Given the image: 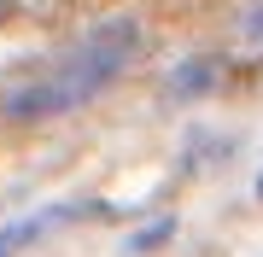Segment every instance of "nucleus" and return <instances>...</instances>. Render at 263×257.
Here are the masks:
<instances>
[{"mask_svg": "<svg viewBox=\"0 0 263 257\" xmlns=\"http://www.w3.org/2000/svg\"><path fill=\"white\" fill-rule=\"evenodd\" d=\"M135 58H141V24L135 18H105L59 58L47 76L24 82L18 94L6 100V111L24 117V123H35V117H65L76 105H88L94 94H105Z\"/></svg>", "mask_w": 263, "mask_h": 257, "instance_id": "obj_1", "label": "nucleus"}, {"mask_svg": "<svg viewBox=\"0 0 263 257\" xmlns=\"http://www.w3.org/2000/svg\"><path fill=\"white\" fill-rule=\"evenodd\" d=\"M88 205H47V210H29V216H18V222H0V257H18V251H29L35 240H47L53 228H65L70 216H82Z\"/></svg>", "mask_w": 263, "mask_h": 257, "instance_id": "obj_2", "label": "nucleus"}, {"mask_svg": "<svg viewBox=\"0 0 263 257\" xmlns=\"http://www.w3.org/2000/svg\"><path fill=\"white\" fill-rule=\"evenodd\" d=\"M222 76H228L222 58H216V53H199V58H187V65L170 70V88H164V94L170 100H205V94H216Z\"/></svg>", "mask_w": 263, "mask_h": 257, "instance_id": "obj_3", "label": "nucleus"}, {"mask_svg": "<svg viewBox=\"0 0 263 257\" xmlns=\"http://www.w3.org/2000/svg\"><path fill=\"white\" fill-rule=\"evenodd\" d=\"M170 228H176V222H170V216H158V222H152V228H146L141 240H135V251H152V246H164V240H170Z\"/></svg>", "mask_w": 263, "mask_h": 257, "instance_id": "obj_4", "label": "nucleus"}, {"mask_svg": "<svg viewBox=\"0 0 263 257\" xmlns=\"http://www.w3.org/2000/svg\"><path fill=\"white\" fill-rule=\"evenodd\" d=\"M246 47H252V53H263V0L246 12Z\"/></svg>", "mask_w": 263, "mask_h": 257, "instance_id": "obj_5", "label": "nucleus"}, {"mask_svg": "<svg viewBox=\"0 0 263 257\" xmlns=\"http://www.w3.org/2000/svg\"><path fill=\"white\" fill-rule=\"evenodd\" d=\"M257 199H263V175H257Z\"/></svg>", "mask_w": 263, "mask_h": 257, "instance_id": "obj_6", "label": "nucleus"}]
</instances>
